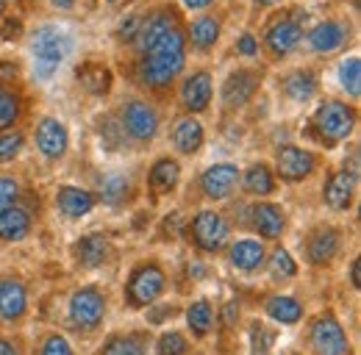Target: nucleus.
Returning a JSON list of instances; mask_svg holds the SVG:
<instances>
[{
	"instance_id": "f257e3e1",
	"label": "nucleus",
	"mask_w": 361,
	"mask_h": 355,
	"mask_svg": "<svg viewBox=\"0 0 361 355\" xmlns=\"http://www.w3.org/2000/svg\"><path fill=\"white\" fill-rule=\"evenodd\" d=\"M186 61V42H183V31L178 23L161 34L147 50H142V64H139V75L147 87L164 89L176 81Z\"/></svg>"
},
{
	"instance_id": "f03ea898",
	"label": "nucleus",
	"mask_w": 361,
	"mask_h": 355,
	"mask_svg": "<svg viewBox=\"0 0 361 355\" xmlns=\"http://www.w3.org/2000/svg\"><path fill=\"white\" fill-rule=\"evenodd\" d=\"M353 123H356V111L342 103V100H328L317 108L314 114V128L322 139L328 142H339L345 136H350L353 131Z\"/></svg>"
},
{
	"instance_id": "7ed1b4c3",
	"label": "nucleus",
	"mask_w": 361,
	"mask_h": 355,
	"mask_svg": "<svg viewBox=\"0 0 361 355\" xmlns=\"http://www.w3.org/2000/svg\"><path fill=\"white\" fill-rule=\"evenodd\" d=\"M312 344H314L317 355H350L348 336H345L342 325L336 322V316H331V313L314 319V325H312Z\"/></svg>"
},
{
	"instance_id": "20e7f679",
	"label": "nucleus",
	"mask_w": 361,
	"mask_h": 355,
	"mask_svg": "<svg viewBox=\"0 0 361 355\" xmlns=\"http://www.w3.org/2000/svg\"><path fill=\"white\" fill-rule=\"evenodd\" d=\"M31 53L42 61V78L50 75V67L59 64L70 53V39L59 28H39L31 37Z\"/></svg>"
},
{
	"instance_id": "39448f33",
	"label": "nucleus",
	"mask_w": 361,
	"mask_h": 355,
	"mask_svg": "<svg viewBox=\"0 0 361 355\" xmlns=\"http://www.w3.org/2000/svg\"><path fill=\"white\" fill-rule=\"evenodd\" d=\"M164 289V275L156 264H142L134 269L128 283V300L134 306H150Z\"/></svg>"
},
{
	"instance_id": "423d86ee",
	"label": "nucleus",
	"mask_w": 361,
	"mask_h": 355,
	"mask_svg": "<svg viewBox=\"0 0 361 355\" xmlns=\"http://www.w3.org/2000/svg\"><path fill=\"white\" fill-rule=\"evenodd\" d=\"M192 236H195V244L200 250H209V253H217L223 244L228 242V225L220 214L214 211H200L195 222H192Z\"/></svg>"
},
{
	"instance_id": "0eeeda50",
	"label": "nucleus",
	"mask_w": 361,
	"mask_h": 355,
	"mask_svg": "<svg viewBox=\"0 0 361 355\" xmlns=\"http://www.w3.org/2000/svg\"><path fill=\"white\" fill-rule=\"evenodd\" d=\"M103 311H106V303L94 289H81L70 300V319L75 328H94L103 319Z\"/></svg>"
},
{
	"instance_id": "6e6552de",
	"label": "nucleus",
	"mask_w": 361,
	"mask_h": 355,
	"mask_svg": "<svg viewBox=\"0 0 361 355\" xmlns=\"http://www.w3.org/2000/svg\"><path fill=\"white\" fill-rule=\"evenodd\" d=\"M123 125H126V131L131 133L134 139H153L156 131H159V114L147 106V103H142V100H131L126 108H123Z\"/></svg>"
},
{
	"instance_id": "1a4fd4ad",
	"label": "nucleus",
	"mask_w": 361,
	"mask_h": 355,
	"mask_svg": "<svg viewBox=\"0 0 361 355\" xmlns=\"http://www.w3.org/2000/svg\"><path fill=\"white\" fill-rule=\"evenodd\" d=\"M314 173V156L300 147H281L278 150V175L289 183H298Z\"/></svg>"
},
{
	"instance_id": "9d476101",
	"label": "nucleus",
	"mask_w": 361,
	"mask_h": 355,
	"mask_svg": "<svg viewBox=\"0 0 361 355\" xmlns=\"http://www.w3.org/2000/svg\"><path fill=\"white\" fill-rule=\"evenodd\" d=\"M259 84H262V78H259L256 73H250V70H236V73H231L228 81L223 84V103H226L228 108L245 106V103L253 97V92L259 89Z\"/></svg>"
},
{
	"instance_id": "9b49d317",
	"label": "nucleus",
	"mask_w": 361,
	"mask_h": 355,
	"mask_svg": "<svg viewBox=\"0 0 361 355\" xmlns=\"http://www.w3.org/2000/svg\"><path fill=\"white\" fill-rule=\"evenodd\" d=\"M303 31H300V23L292 20V17H278L267 31V47H270L275 56H286L289 50H295L300 42Z\"/></svg>"
},
{
	"instance_id": "f8f14e48",
	"label": "nucleus",
	"mask_w": 361,
	"mask_h": 355,
	"mask_svg": "<svg viewBox=\"0 0 361 355\" xmlns=\"http://www.w3.org/2000/svg\"><path fill=\"white\" fill-rule=\"evenodd\" d=\"M236 180H239V173H236L233 164H214L212 170L203 173L200 186H203V192H206L212 200H223V197H228V194L233 192Z\"/></svg>"
},
{
	"instance_id": "ddd939ff",
	"label": "nucleus",
	"mask_w": 361,
	"mask_h": 355,
	"mask_svg": "<svg viewBox=\"0 0 361 355\" xmlns=\"http://www.w3.org/2000/svg\"><path fill=\"white\" fill-rule=\"evenodd\" d=\"M180 100L189 111H203L212 100V75L206 70L195 73L183 87H180Z\"/></svg>"
},
{
	"instance_id": "4468645a",
	"label": "nucleus",
	"mask_w": 361,
	"mask_h": 355,
	"mask_svg": "<svg viewBox=\"0 0 361 355\" xmlns=\"http://www.w3.org/2000/svg\"><path fill=\"white\" fill-rule=\"evenodd\" d=\"M37 144H39V150L45 153L47 158H59V156H64V150H67V128L59 123V120H42L39 123V128H37Z\"/></svg>"
},
{
	"instance_id": "2eb2a0df",
	"label": "nucleus",
	"mask_w": 361,
	"mask_h": 355,
	"mask_svg": "<svg viewBox=\"0 0 361 355\" xmlns=\"http://www.w3.org/2000/svg\"><path fill=\"white\" fill-rule=\"evenodd\" d=\"M176 25V17L170 14V11H153V14H147L145 20H142V25H139V34H136V50L142 53V50H147L150 44L156 42L161 34H167L170 28Z\"/></svg>"
},
{
	"instance_id": "dca6fc26",
	"label": "nucleus",
	"mask_w": 361,
	"mask_h": 355,
	"mask_svg": "<svg viewBox=\"0 0 361 355\" xmlns=\"http://www.w3.org/2000/svg\"><path fill=\"white\" fill-rule=\"evenodd\" d=\"M306 250H309L312 264H328L339 250V233L334 228H317L314 233L309 236Z\"/></svg>"
},
{
	"instance_id": "f3484780",
	"label": "nucleus",
	"mask_w": 361,
	"mask_h": 355,
	"mask_svg": "<svg viewBox=\"0 0 361 355\" xmlns=\"http://www.w3.org/2000/svg\"><path fill=\"white\" fill-rule=\"evenodd\" d=\"M25 303H28V297H25V286L20 280H11V278L0 280V316L3 319L23 316Z\"/></svg>"
},
{
	"instance_id": "a211bd4d",
	"label": "nucleus",
	"mask_w": 361,
	"mask_h": 355,
	"mask_svg": "<svg viewBox=\"0 0 361 355\" xmlns=\"http://www.w3.org/2000/svg\"><path fill=\"white\" fill-rule=\"evenodd\" d=\"M31 230V217L17 208V206H8L6 211H0V239L6 242H20L25 239Z\"/></svg>"
},
{
	"instance_id": "6ab92c4d",
	"label": "nucleus",
	"mask_w": 361,
	"mask_h": 355,
	"mask_svg": "<svg viewBox=\"0 0 361 355\" xmlns=\"http://www.w3.org/2000/svg\"><path fill=\"white\" fill-rule=\"evenodd\" d=\"M92 206H94V197L90 192L75 189V186H61L59 189V208L67 217H84L92 211Z\"/></svg>"
},
{
	"instance_id": "aec40b11",
	"label": "nucleus",
	"mask_w": 361,
	"mask_h": 355,
	"mask_svg": "<svg viewBox=\"0 0 361 355\" xmlns=\"http://www.w3.org/2000/svg\"><path fill=\"white\" fill-rule=\"evenodd\" d=\"M353 186H356V175H350V173L334 175L325 186V203L331 208H348L353 200Z\"/></svg>"
},
{
	"instance_id": "412c9836",
	"label": "nucleus",
	"mask_w": 361,
	"mask_h": 355,
	"mask_svg": "<svg viewBox=\"0 0 361 355\" xmlns=\"http://www.w3.org/2000/svg\"><path fill=\"white\" fill-rule=\"evenodd\" d=\"M253 228L264 236V239H278L283 233V214L272 206V203H259L253 208Z\"/></svg>"
},
{
	"instance_id": "4be33fe9",
	"label": "nucleus",
	"mask_w": 361,
	"mask_h": 355,
	"mask_svg": "<svg viewBox=\"0 0 361 355\" xmlns=\"http://www.w3.org/2000/svg\"><path fill=\"white\" fill-rule=\"evenodd\" d=\"M231 261H233L236 269H242V272H253V269H259L262 261H264V247L259 242H250V239L236 242L231 247Z\"/></svg>"
},
{
	"instance_id": "5701e85b",
	"label": "nucleus",
	"mask_w": 361,
	"mask_h": 355,
	"mask_svg": "<svg viewBox=\"0 0 361 355\" xmlns=\"http://www.w3.org/2000/svg\"><path fill=\"white\" fill-rule=\"evenodd\" d=\"M345 42V28L339 23H319L314 31L309 34V44L317 53H331Z\"/></svg>"
},
{
	"instance_id": "b1692460",
	"label": "nucleus",
	"mask_w": 361,
	"mask_h": 355,
	"mask_svg": "<svg viewBox=\"0 0 361 355\" xmlns=\"http://www.w3.org/2000/svg\"><path fill=\"white\" fill-rule=\"evenodd\" d=\"M173 142L180 153H195L200 144H203V128L197 120L192 117H183L176 123V131H173Z\"/></svg>"
},
{
	"instance_id": "393cba45",
	"label": "nucleus",
	"mask_w": 361,
	"mask_h": 355,
	"mask_svg": "<svg viewBox=\"0 0 361 355\" xmlns=\"http://www.w3.org/2000/svg\"><path fill=\"white\" fill-rule=\"evenodd\" d=\"M78 81L90 94H106L111 89V73L106 64H84L78 70Z\"/></svg>"
},
{
	"instance_id": "a878e982",
	"label": "nucleus",
	"mask_w": 361,
	"mask_h": 355,
	"mask_svg": "<svg viewBox=\"0 0 361 355\" xmlns=\"http://www.w3.org/2000/svg\"><path fill=\"white\" fill-rule=\"evenodd\" d=\"M178 178H180L178 164H176V161H170V158H161V161H156V167L150 170V186H153V192L167 194V192H173V189H176Z\"/></svg>"
},
{
	"instance_id": "bb28decb",
	"label": "nucleus",
	"mask_w": 361,
	"mask_h": 355,
	"mask_svg": "<svg viewBox=\"0 0 361 355\" xmlns=\"http://www.w3.org/2000/svg\"><path fill=\"white\" fill-rule=\"evenodd\" d=\"M283 92H286L292 100L306 103V100L317 92V78L309 73V70H298V73L286 75V81H283Z\"/></svg>"
},
{
	"instance_id": "cd10ccee",
	"label": "nucleus",
	"mask_w": 361,
	"mask_h": 355,
	"mask_svg": "<svg viewBox=\"0 0 361 355\" xmlns=\"http://www.w3.org/2000/svg\"><path fill=\"white\" fill-rule=\"evenodd\" d=\"M75 256H78V261L87 266H97L103 264V259L109 256V242L103 239V236H87V239H81L78 244H75Z\"/></svg>"
},
{
	"instance_id": "c85d7f7f",
	"label": "nucleus",
	"mask_w": 361,
	"mask_h": 355,
	"mask_svg": "<svg viewBox=\"0 0 361 355\" xmlns=\"http://www.w3.org/2000/svg\"><path fill=\"white\" fill-rule=\"evenodd\" d=\"M192 44L197 47V50H209L212 44L217 42V37H220V20H214V17H200L197 23H192Z\"/></svg>"
},
{
	"instance_id": "c756f323",
	"label": "nucleus",
	"mask_w": 361,
	"mask_h": 355,
	"mask_svg": "<svg viewBox=\"0 0 361 355\" xmlns=\"http://www.w3.org/2000/svg\"><path fill=\"white\" fill-rule=\"evenodd\" d=\"M267 313H270L272 319H278V322H286V325H292V322H298L300 319V303L298 300H292V297H281V294H275L267 300Z\"/></svg>"
},
{
	"instance_id": "7c9ffc66",
	"label": "nucleus",
	"mask_w": 361,
	"mask_h": 355,
	"mask_svg": "<svg viewBox=\"0 0 361 355\" xmlns=\"http://www.w3.org/2000/svg\"><path fill=\"white\" fill-rule=\"evenodd\" d=\"M186 319H189V328L195 336H206L212 330V322H214V311L206 300H197L192 309L186 311Z\"/></svg>"
},
{
	"instance_id": "2f4dec72",
	"label": "nucleus",
	"mask_w": 361,
	"mask_h": 355,
	"mask_svg": "<svg viewBox=\"0 0 361 355\" xmlns=\"http://www.w3.org/2000/svg\"><path fill=\"white\" fill-rule=\"evenodd\" d=\"M100 197L109 206H120L128 197V178L123 175H109L100 180Z\"/></svg>"
},
{
	"instance_id": "473e14b6",
	"label": "nucleus",
	"mask_w": 361,
	"mask_h": 355,
	"mask_svg": "<svg viewBox=\"0 0 361 355\" xmlns=\"http://www.w3.org/2000/svg\"><path fill=\"white\" fill-rule=\"evenodd\" d=\"M245 189H247L250 194H270L272 189H275V180H272L270 170H267L264 164L250 167L247 175H245Z\"/></svg>"
},
{
	"instance_id": "72a5a7b5",
	"label": "nucleus",
	"mask_w": 361,
	"mask_h": 355,
	"mask_svg": "<svg viewBox=\"0 0 361 355\" xmlns=\"http://www.w3.org/2000/svg\"><path fill=\"white\" fill-rule=\"evenodd\" d=\"M20 117V100L6 84H0V131L8 128Z\"/></svg>"
},
{
	"instance_id": "f704fd0d",
	"label": "nucleus",
	"mask_w": 361,
	"mask_h": 355,
	"mask_svg": "<svg viewBox=\"0 0 361 355\" xmlns=\"http://www.w3.org/2000/svg\"><path fill=\"white\" fill-rule=\"evenodd\" d=\"M339 78H342V87L348 89L353 97L361 94V61L353 56L348 61H342V70H339Z\"/></svg>"
},
{
	"instance_id": "c9c22d12",
	"label": "nucleus",
	"mask_w": 361,
	"mask_h": 355,
	"mask_svg": "<svg viewBox=\"0 0 361 355\" xmlns=\"http://www.w3.org/2000/svg\"><path fill=\"white\" fill-rule=\"evenodd\" d=\"M100 355H145V347L136 336H114Z\"/></svg>"
},
{
	"instance_id": "e433bc0d",
	"label": "nucleus",
	"mask_w": 361,
	"mask_h": 355,
	"mask_svg": "<svg viewBox=\"0 0 361 355\" xmlns=\"http://www.w3.org/2000/svg\"><path fill=\"white\" fill-rule=\"evenodd\" d=\"M270 269H272V278H275V280H286V278H295L298 264L292 261V256H289L283 247H278V250L270 256Z\"/></svg>"
},
{
	"instance_id": "4c0bfd02",
	"label": "nucleus",
	"mask_w": 361,
	"mask_h": 355,
	"mask_svg": "<svg viewBox=\"0 0 361 355\" xmlns=\"http://www.w3.org/2000/svg\"><path fill=\"white\" fill-rule=\"evenodd\" d=\"M186 353V339L180 333H164L159 339V355H183Z\"/></svg>"
},
{
	"instance_id": "58836bf2",
	"label": "nucleus",
	"mask_w": 361,
	"mask_h": 355,
	"mask_svg": "<svg viewBox=\"0 0 361 355\" xmlns=\"http://www.w3.org/2000/svg\"><path fill=\"white\" fill-rule=\"evenodd\" d=\"M23 150V133H6L0 136V161H11Z\"/></svg>"
},
{
	"instance_id": "ea45409f",
	"label": "nucleus",
	"mask_w": 361,
	"mask_h": 355,
	"mask_svg": "<svg viewBox=\"0 0 361 355\" xmlns=\"http://www.w3.org/2000/svg\"><path fill=\"white\" fill-rule=\"evenodd\" d=\"M39 355H73V350H70V344H67L64 336H47Z\"/></svg>"
},
{
	"instance_id": "a19ab883",
	"label": "nucleus",
	"mask_w": 361,
	"mask_h": 355,
	"mask_svg": "<svg viewBox=\"0 0 361 355\" xmlns=\"http://www.w3.org/2000/svg\"><path fill=\"white\" fill-rule=\"evenodd\" d=\"M17 180L14 178H0V211H6L11 206V200L17 197Z\"/></svg>"
},
{
	"instance_id": "79ce46f5",
	"label": "nucleus",
	"mask_w": 361,
	"mask_h": 355,
	"mask_svg": "<svg viewBox=\"0 0 361 355\" xmlns=\"http://www.w3.org/2000/svg\"><path fill=\"white\" fill-rule=\"evenodd\" d=\"M139 25H142V17H128V20H123V28H120V39H126V42H134L136 34H139Z\"/></svg>"
},
{
	"instance_id": "37998d69",
	"label": "nucleus",
	"mask_w": 361,
	"mask_h": 355,
	"mask_svg": "<svg viewBox=\"0 0 361 355\" xmlns=\"http://www.w3.org/2000/svg\"><path fill=\"white\" fill-rule=\"evenodd\" d=\"M256 50H259V47H256V39H253L250 34H245V37L239 39V53H242V56H256Z\"/></svg>"
},
{
	"instance_id": "c03bdc74",
	"label": "nucleus",
	"mask_w": 361,
	"mask_h": 355,
	"mask_svg": "<svg viewBox=\"0 0 361 355\" xmlns=\"http://www.w3.org/2000/svg\"><path fill=\"white\" fill-rule=\"evenodd\" d=\"M17 37L20 34V20H6V28H3V37Z\"/></svg>"
},
{
	"instance_id": "a18cd8bd",
	"label": "nucleus",
	"mask_w": 361,
	"mask_h": 355,
	"mask_svg": "<svg viewBox=\"0 0 361 355\" xmlns=\"http://www.w3.org/2000/svg\"><path fill=\"white\" fill-rule=\"evenodd\" d=\"M361 264H359V259H356V261H353V266H350V278H353V286H356V289H359L361 286Z\"/></svg>"
},
{
	"instance_id": "49530a36",
	"label": "nucleus",
	"mask_w": 361,
	"mask_h": 355,
	"mask_svg": "<svg viewBox=\"0 0 361 355\" xmlns=\"http://www.w3.org/2000/svg\"><path fill=\"white\" fill-rule=\"evenodd\" d=\"M0 355H20V353H17V347H14V344H8V342H3V339H0Z\"/></svg>"
},
{
	"instance_id": "de8ad7c7",
	"label": "nucleus",
	"mask_w": 361,
	"mask_h": 355,
	"mask_svg": "<svg viewBox=\"0 0 361 355\" xmlns=\"http://www.w3.org/2000/svg\"><path fill=\"white\" fill-rule=\"evenodd\" d=\"M183 3H186L189 8H203V6H209L212 0H183Z\"/></svg>"
},
{
	"instance_id": "09e8293b",
	"label": "nucleus",
	"mask_w": 361,
	"mask_h": 355,
	"mask_svg": "<svg viewBox=\"0 0 361 355\" xmlns=\"http://www.w3.org/2000/svg\"><path fill=\"white\" fill-rule=\"evenodd\" d=\"M233 311H236L233 306H228L226 309V325H233Z\"/></svg>"
},
{
	"instance_id": "8fccbe9b",
	"label": "nucleus",
	"mask_w": 361,
	"mask_h": 355,
	"mask_svg": "<svg viewBox=\"0 0 361 355\" xmlns=\"http://www.w3.org/2000/svg\"><path fill=\"white\" fill-rule=\"evenodd\" d=\"M53 3L61 6V8H70V6H73V0H53Z\"/></svg>"
},
{
	"instance_id": "3c124183",
	"label": "nucleus",
	"mask_w": 361,
	"mask_h": 355,
	"mask_svg": "<svg viewBox=\"0 0 361 355\" xmlns=\"http://www.w3.org/2000/svg\"><path fill=\"white\" fill-rule=\"evenodd\" d=\"M256 3H262V6H272V3H278V0H256Z\"/></svg>"
},
{
	"instance_id": "603ef678",
	"label": "nucleus",
	"mask_w": 361,
	"mask_h": 355,
	"mask_svg": "<svg viewBox=\"0 0 361 355\" xmlns=\"http://www.w3.org/2000/svg\"><path fill=\"white\" fill-rule=\"evenodd\" d=\"M6 3H8V0H0V14H3V8H6Z\"/></svg>"
},
{
	"instance_id": "864d4df0",
	"label": "nucleus",
	"mask_w": 361,
	"mask_h": 355,
	"mask_svg": "<svg viewBox=\"0 0 361 355\" xmlns=\"http://www.w3.org/2000/svg\"><path fill=\"white\" fill-rule=\"evenodd\" d=\"M109 3H117V0H109Z\"/></svg>"
},
{
	"instance_id": "5fc2aeb1",
	"label": "nucleus",
	"mask_w": 361,
	"mask_h": 355,
	"mask_svg": "<svg viewBox=\"0 0 361 355\" xmlns=\"http://www.w3.org/2000/svg\"><path fill=\"white\" fill-rule=\"evenodd\" d=\"M28 3H31V0H28Z\"/></svg>"
}]
</instances>
